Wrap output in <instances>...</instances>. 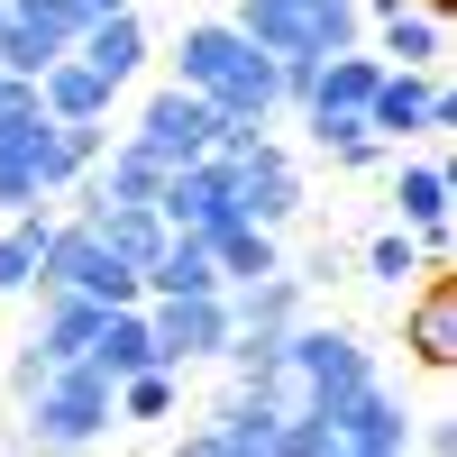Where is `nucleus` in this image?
Returning a JSON list of instances; mask_svg holds the SVG:
<instances>
[{"instance_id": "obj_4", "label": "nucleus", "mask_w": 457, "mask_h": 457, "mask_svg": "<svg viewBox=\"0 0 457 457\" xmlns=\"http://www.w3.org/2000/svg\"><path fill=\"white\" fill-rule=\"evenodd\" d=\"M37 284H73V293H92L101 312H120V302H146L137 265H120V256H110L92 220H55V228H46V256H37Z\"/></svg>"}, {"instance_id": "obj_25", "label": "nucleus", "mask_w": 457, "mask_h": 457, "mask_svg": "<svg viewBox=\"0 0 457 457\" xmlns=\"http://www.w3.org/2000/svg\"><path fill=\"white\" fill-rule=\"evenodd\" d=\"M46 228H55V211H46V202H28L10 228H0V293H37V256H46Z\"/></svg>"}, {"instance_id": "obj_31", "label": "nucleus", "mask_w": 457, "mask_h": 457, "mask_svg": "<svg viewBox=\"0 0 457 457\" xmlns=\"http://www.w3.org/2000/svg\"><path fill=\"white\" fill-rule=\"evenodd\" d=\"M411 439H421V457H457V421H448V411H430V421H411Z\"/></svg>"}, {"instance_id": "obj_22", "label": "nucleus", "mask_w": 457, "mask_h": 457, "mask_svg": "<svg viewBox=\"0 0 457 457\" xmlns=\"http://www.w3.org/2000/svg\"><path fill=\"white\" fill-rule=\"evenodd\" d=\"M92 228H101V247L120 265H137V284H146V256L165 247V211L156 202H110V211H92Z\"/></svg>"}, {"instance_id": "obj_23", "label": "nucleus", "mask_w": 457, "mask_h": 457, "mask_svg": "<svg viewBox=\"0 0 457 457\" xmlns=\"http://www.w3.org/2000/svg\"><path fill=\"white\" fill-rule=\"evenodd\" d=\"M302 129H312V146H320L338 174H366L375 156H385V137H375L357 110H302Z\"/></svg>"}, {"instance_id": "obj_29", "label": "nucleus", "mask_w": 457, "mask_h": 457, "mask_svg": "<svg viewBox=\"0 0 457 457\" xmlns=\"http://www.w3.org/2000/svg\"><path fill=\"white\" fill-rule=\"evenodd\" d=\"M37 110H46V101H37V83H28V73H0V137H10L19 120H37Z\"/></svg>"}, {"instance_id": "obj_32", "label": "nucleus", "mask_w": 457, "mask_h": 457, "mask_svg": "<svg viewBox=\"0 0 457 457\" xmlns=\"http://www.w3.org/2000/svg\"><path fill=\"white\" fill-rule=\"evenodd\" d=\"M73 10H83V19H101V10H129V0H73Z\"/></svg>"}, {"instance_id": "obj_10", "label": "nucleus", "mask_w": 457, "mask_h": 457, "mask_svg": "<svg viewBox=\"0 0 457 457\" xmlns=\"http://www.w3.org/2000/svg\"><path fill=\"white\" fill-rule=\"evenodd\" d=\"M394 211H403L411 238H421V256H430V265H448V165L403 156V165H394Z\"/></svg>"}, {"instance_id": "obj_13", "label": "nucleus", "mask_w": 457, "mask_h": 457, "mask_svg": "<svg viewBox=\"0 0 457 457\" xmlns=\"http://www.w3.org/2000/svg\"><path fill=\"white\" fill-rule=\"evenodd\" d=\"M73 55H83L101 83H137V64H146V19H137V10H101V19H83Z\"/></svg>"}, {"instance_id": "obj_9", "label": "nucleus", "mask_w": 457, "mask_h": 457, "mask_svg": "<svg viewBox=\"0 0 457 457\" xmlns=\"http://www.w3.org/2000/svg\"><path fill=\"white\" fill-rule=\"evenodd\" d=\"M275 421H284V411H275V403H256V394L238 385L220 411H202V421L183 430L174 457H275Z\"/></svg>"}, {"instance_id": "obj_11", "label": "nucleus", "mask_w": 457, "mask_h": 457, "mask_svg": "<svg viewBox=\"0 0 457 457\" xmlns=\"http://www.w3.org/2000/svg\"><path fill=\"white\" fill-rule=\"evenodd\" d=\"M156 211H165V228H211V220H228V211H238V202H228V156L174 165V174L156 183Z\"/></svg>"}, {"instance_id": "obj_2", "label": "nucleus", "mask_w": 457, "mask_h": 457, "mask_svg": "<svg viewBox=\"0 0 457 457\" xmlns=\"http://www.w3.org/2000/svg\"><path fill=\"white\" fill-rule=\"evenodd\" d=\"M110 430H120L110 375H101L92 357H64L46 385L28 394V430H19V448H28V457H83V448H101Z\"/></svg>"}, {"instance_id": "obj_15", "label": "nucleus", "mask_w": 457, "mask_h": 457, "mask_svg": "<svg viewBox=\"0 0 457 457\" xmlns=\"http://www.w3.org/2000/svg\"><path fill=\"white\" fill-rule=\"evenodd\" d=\"M110 385L120 375H146V366H165L156 357V329H146V302H120V312H101V329H92V348H83Z\"/></svg>"}, {"instance_id": "obj_14", "label": "nucleus", "mask_w": 457, "mask_h": 457, "mask_svg": "<svg viewBox=\"0 0 457 457\" xmlns=\"http://www.w3.org/2000/svg\"><path fill=\"white\" fill-rule=\"evenodd\" d=\"M403 338H411V357H421L430 375H448V366H457V284H448V275H430L421 293H411Z\"/></svg>"}, {"instance_id": "obj_28", "label": "nucleus", "mask_w": 457, "mask_h": 457, "mask_svg": "<svg viewBox=\"0 0 457 457\" xmlns=\"http://www.w3.org/2000/svg\"><path fill=\"white\" fill-rule=\"evenodd\" d=\"M55 55H64V37H46V28H28V19L0 10V73H28V83H37Z\"/></svg>"}, {"instance_id": "obj_26", "label": "nucleus", "mask_w": 457, "mask_h": 457, "mask_svg": "<svg viewBox=\"0 0 457 457\" xmlns=\"http://www.w3.org/2000/svg\"><path fill=\"white\" fill-rule=\"evenodd\" d=\"M110 403H120V421H174V403H183V366L120 375V385H110Z\"/></svg>"}, {"instance_id": "obj_19", "label": "nucleus", "mask_w": 457, "mask_h": 457, "mask_svg": "<svg viewBox=\"0 0 457 457\" xmlns=\"http://www.w3.org/2000/svg\"><path fill=\"white\" fill-rule=\"evenodd\" d=\"M375 37H385V64H421V73H439V55H448V10L403 0V10L375 19Z\"/></svg>"}, {"instance_id": "obj_27", "label": "nucleus", "mask_w": 457, "mask_h": 457, "mask_svg": "<svg viewBox=\"0 0 457 457\" xmlns=\"http://www.w3.org/2000/svg\"><path fill=\"white\" fill-rule=\"evenodd\" d=\"M366 275H375V284H394V293H411V284H421V275H430V256H421V238H411V228L394 220V228H385V238H375V247H366Z\"/></svg>"}, {"instance_id": "obj_33", "label": "nucleus", "mask_w": 457, "mask_h": 457, "mask_svg": "<svg viewBox=\"0 0 457 457\" xmlns=\"http://www.w3.org/2000/svg\"><path fill=\"white\" fill-rule=\"evenodd\" d=\"M338 457H394V448H348V439H338Z\"/></svg>"}, {"instance_id": "obj_8", "label": "nucleus", "mask_w": 457, "mask_h": 457, "mask_svg": "<svg viewBox=\"0 0 457 457\" xmlns=\"http://www.w3.org/2000/svg\"><path fill=\"white\" fill-rule=\"evenodd\" d=\"M211 129H220V110L202 101V92H183V83H165L156 101L137 110V129H129V146H146L165 174L174 165H193V156H211Z\"/></svg>"}, {"instance_id": "obj_12", "label": "nucleus", "mask_w": 457, "mask_h": 457, "mask_svg": "<svg viewBox=\"0 0 457 457\" xmlns=\"http://www.w3.org/2000/svg\"><path fill=\"white\" fill-rule=\"evenodd\" d=\"M411 421H421V411H411L385 375H375V385L338 411V439H348V448H394V457H411Z\"/></svg>"}, {"instance_id": "obj_18", "label": "nucleus", "mask_w": 457, "mask_h": 457, "mask_svg": "<svg viewBox=\"0 0 457 457\" xmlns=\"http://www.w3.org/2000/svg\"><path fill=\"white\" fill-rule=\"evenodd\" d=\"M156 293H228L202 228H165V247L146 256V302H156Z\"/></svg>"}, {"instance_id": "obj_21", "label": "nucleus", "mask_w": 457, "mask_h": 457, "mask_svg": "<svg viewBox=\"0 0 457 457\" xmlns=\"http://www.w3.org/2000/svg\"><path fill=\"white\" fill-rule=\"evenodd\" d=\"M302 293H312V284L275 265V275H256V284L228 293V312H238V329H256V338H284V329L302 320Z\"/></svg>"}, {"instance_id": "obj_3", "label": "nucleus", "mask_w": 457, "mask_h": 457, "mask_svg": "<svg viewBox=\"0 0 457 457\" xmlns=\"http://www.w3.org/2000/svg\"><path fill=\"white\" fill-rule=\"evenodd\" d=\"M228 28L265 55H338V46H357L366 10L357 0H238Z\"/></svg>"}, {"instance_id": "obj_20", "label": "nucleus", "mask_w": 457, "mask_h": 457, "mask_svg": "<svg viewBox=\"0 0 457 457\" xmlns=\"http://www.w3.org/2000/svg\"><path fill=\"white\" fill-rule=\"evenodd\" d=\"M202 238H211V265H220V284H228V293L284 265V256H275V228H256V220H238V211H228V220H211Z\"/></svg>"}, {"instance_id": "obj_7", "label": "nucleus", "mask_w": 457, "mask_h": 457, "mask_svg": "<svg viewBox=\"0 0 457 457\" xmlns=\"http://www.w3.org/2000/svg\"><path fill=\"white\" fill-rule=\"evenodd\" d=\"M146 329H156L165 366H202V357L228 348L238 312H228V293H156V302H146Z\"/></svg>"}, {"instance_id": "obj_6", "label": "nucleus", "mask_w": 457, "mask_h": 457, "mask_svg": "<svg viewBox=\"0 0 457 457\" xmlns=\"http://www.w3.org/2000/svg\"><path fill=\"white\" fill-rule=\"evenodd\" d=\"M211 156H220V146H211ZM228 202H238V220H256V228H284L312 193H302V165L284 156V146L256 137V146H238V156H228Z\"/></svg>"}, {"instance_id": "obj_17", "label": "nucleus", "mask_w": 457, "mask_h": 457, "mask_svg": "<svg viewBox=\"0 0 457 457\" xmlns=\"http://www.w3.org/2000/svg\"><path fill=\"white\" fill-rule=\"evenodd\" d=\"M37 101H46V120H110V101H120V83H101V73L83 55H55L46 73H37Z\"/></svg>"}, {"instance_id": "obj_30", "label": "nucleus", "mask_w": 457, "mask_h": 457, "mask_svg": "<svg viewBox=\"0 0 457 457\" xmlns=\"http://www.w3.org/2000/svg\"><path fill=\"white\" fill-rule=\"evenodd\" d=\"M46 375H55V357H46V348H37V338H28V348H19V357H10V394H19V403H28V394H37V385H46Z\"/></svg>"}, {"instance_id": "obj_5", "label": "nucleus", "mask_w": 457, "mask_h": 457, "mask_svg": "<svg viewBox=\"0 0 457 457\" xmlns=\"http://www.w3.org/2000/svg\"><path fill=\"white\" fill-rule=\"evenodd\" d=\"M366 129L375 137H448L457 129V92L439 83V73H421V64H385L375 73V92H366Z\"/></svg>"}, {"instance_id": "obj_16", "label": "nucleus", "mask_w": 457, "mask_h": 457, "mask_svg": "<svg viewBox=\"0 0 457 457\" xmlns=\"http://www.w3.org/2000/svg\"><path fill=\"white\" fill-rule=\"evenodd\" d=\"M92 329H101V302H92V293H73V284H37V348H46L55 366L83 357Z\"/></svg>"}, {"instance_id": "obj_24", "label": "nucleus", "mask_w": 457, "mask_h": 457, "mask_svg": "<svg viewBox=\"0 0 457 457\" xmlns=\"http://www.w3.org/2000/svg\"><path fill=\"white\" fill-rule=\"evenodd\" d=\"M375 73H385V55H357V46H338V55H320V83H312V101H302V110H357V120H366V92H375Z\"/></svg>"}, {"instance_id": "obj_1", "label": "nucleus", "mask_w": 457, "mask_h": 457, "mask_svg": "<svg viewBox=\"0 0 457 457\" xmlns=\"http://www.w3.org/2000/svg\"><path fill=\"white\" fill-rule=\"evenodd\" d=\"M238 385L256 394V403H275V411H320V421H338L366 385H375V357H366V338L357 329H320V320H293L284 329V348L265 357V366H247Z\"/></svg>"}]
</instances>
